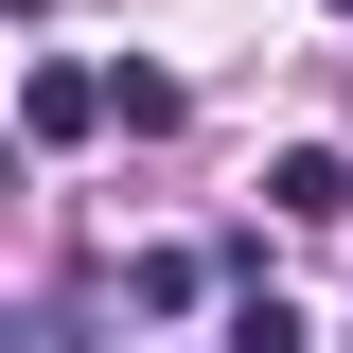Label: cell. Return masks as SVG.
<instances>
[{
  "label": "cell",
  "mask_w": 353,
  "mask_h": 353,
  "mask_svg": "<svg viewBox=\"0 0 353 353\" xmlns=\"http://www.w3.org/2000/svg\"><path fill=\"white\" fill-rule=\"evenodd\" d=\"M88 124H106V71L36 53V71H18V141H88Z\"/></svg>",
  "instance_id": "obj_1"
},
{
  "label": "cell",
  "mask_w": 353,
  "mask_h": 353,
  "mask_svg": "<svg viewBox=\"0 0 353 353\" xmlns=\"http://www.w3.org/2000/svg\"><path fill=\"white\" fill-rule=\"evenodd\" d=\"M265 194H283V212H301V230H336V212H353V159H336V141H301V159L265 176Z\"/></svg>",
  "instance_id": "obj_2"
},
{
  "label": "cell",
  "mask_w": 353,
  "mask_h": 353,
  "mask_svg": "<svg viewBox=\"0 0 353 353\" xmlns=\"http://www.w3.org/2000/svg\"><path fill=\"white\" fill-rule=\"evenodd\" d=\"M230 353H318V336H301V301H248V318H230Z\"/></svg>",
  "instance_id": "obj_3"
},
{
  "label": "cell",
  "mask_w": 353,
  "mask_h": 353,
  "mask_svg": "<svg viewBox=\"0 0 353 353\" xmlns=\"http://www.w3.org/2000/svg\"><path fill=\"white\" fill-rule=\"evenodd\" d=\"M0 194H18V141H0Z\"/></svg>",
  "instance_id": "obj_4"
}]
</instances>
